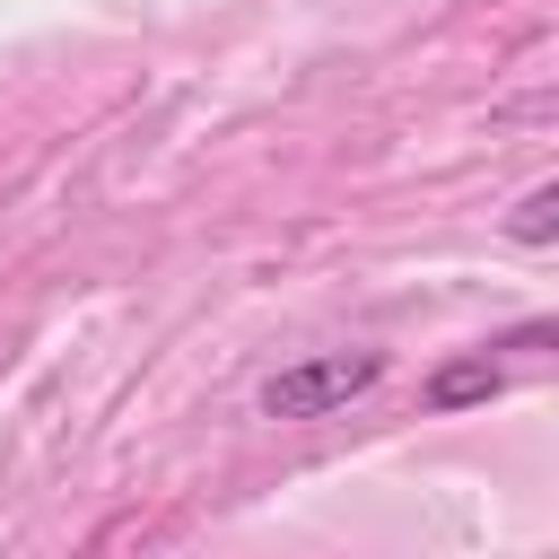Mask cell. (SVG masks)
Returning <instances> with one entry per match:
<instances>
[{"instance_id": "cell-1", "label": "cell", "mask_w": 559, "mask_h": 559, "mask_svg": "<svg viewBox=\"0 0 559 559\" xmlns=\"http://www.w3.org/2000/svg\"><path fill=\"white\" fill-rule=\"evenodd\" d=\"M376 384H384V349H323V358H297L262 384V419H332Z\"/></svg>"}, {"instance_id": "cell-2", "label": "cell", "mask_w": 559, "mask_h": 559, "mask_svg": "<svg viewBox=\"0 0 559 559\" xmlns=\"http://www.w3.org/2000/svg\"><path fill=\"white\" fill-rule=\"evenodd\" d=\"M498 384H507V376H498V358H489V349H472V358H445V367L419 384V402H428V411H472V402H498Z\"/></svg>"}, {"instance_id": "cell-3", "label": "cell", "mask_w": 559, "mask_h": 559, "mask_svg": "<svg viewBox=\"0 0 559 559\" xmlns=\"http://www.w3.org/2000/svg\"><path fill=\"white\" fill-rule=\"evenodd\" d=\"M507 227H515V245H550V236H559V183H533Z\"/></svg>"}]
</instances>
